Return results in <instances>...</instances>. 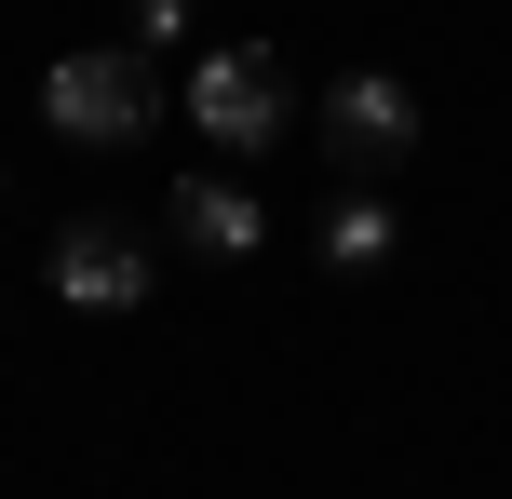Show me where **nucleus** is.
<instances>
[{
    "label": "nucleus",
    "mask_w": 512,
    "mask_h": 499,
    "mask_svg": "<svg viewBox=\"0 0 512 499\" xmlns=\"http://www.w3.org/2000/svg\"><path fill=\"white\" fill-rule=\"evenodd\" d=\"M176 243L216 257V270H243L256 243H270V203H256L243 176H176Z\"/></svg>",
    "instance_id": "5"
},
{
    "label": "nucleus",
    "mask_w": 512,
    "mask_h": 499,
    "mask_svg": "<svg viewBox=\"0 0 512 499\" xmlns=\"http://www.w3.org/2000/svg\"><path fill=\"white\" fill-rule=\"evenodd\" d=\"M54 297H68V311H135V297H149V243L108 230V216H68V230H54Z\"/></svg>",
    "instance_id": "4"
},
{
    "label": "nucleus",
    "mask_w": 512,
    "mask_h": 499,
    "mask_svg": "<svg viewBox=\"0 0 512 499\" xmlns=\"http://www.w3.org/2000/svg\"><path fill=\"white\" fill-rule=\"evenodd\" d=\"M189 135L230 149V162H270V149H283V54L216 41L203 68H189Z\"/></svg>",
    "instance_id": "2"
},
{
    "label": "nucleus",
    "mask_w": 512,
    "mask_h": 499,
    "mask_svg": "<svg viewBox=\"0 0 512 499\" xmlns=\"http://www.w3.org/2000/svg\"><path fill=\"white\" fill-rule=\"evenodd\" d=\"M391 243H405V230H391L378 189H337V203H324V270H378Z\"/></svg>",
    "instance_id": "6"
},
{
    "label": "nucleus",
    "mask_w": 512,
    "mask_h": 499,
    "mask_svg": "<svg viewBox=\"0 0 512 499\" xmlns=\"http://www.w3.org/2000/svg\"><path fill=\"white\" fill-rule=\"evenodd\" d=\"M41 122L68 135V149H149L162 135V68L122 54V41L108 54H54L41 68Z\"/></svg>",
    "instance_id": "1"
},
{
    "label": "nucleus",
    "mask_w": 512,
    "mask_h": 499,
    "mask_svg": "<svg viewBox=\"0 0 512 499\" xmlns=\"http://www.w3.org/2000/svg\"><path fill=\"white\" fill-rule=\"evenodd\" d=\"M405 149H418V95L391 68H337L324 81V162L351 189H378V176H405Z\"/></svg>",
    "instance_id": "3"
}]
</instances>
